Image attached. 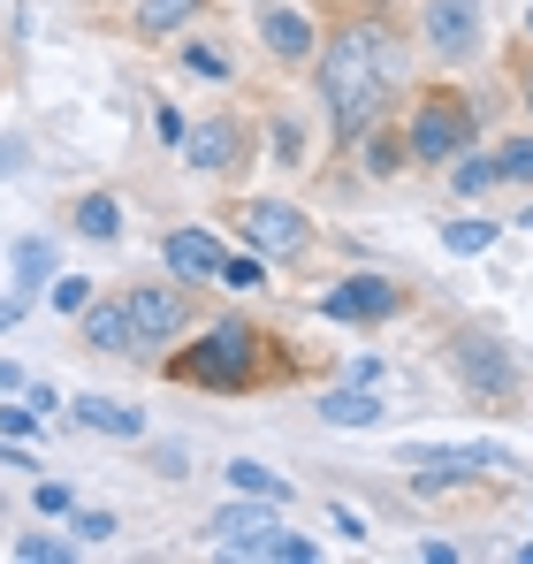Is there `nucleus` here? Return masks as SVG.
Listing matches in <instances>:
<instances>
[{
	"instance_id": "obj_1",
	"label": "nucleus",
	"mask_w": 533,
	"mask_h": 564,
	"mask_svg": "<svg viewBox=\"0 0 533 564\" xmlns=\"http://www.w3.org/2000/svg\"><path fill=\"white\" fill-rule=\"evenodd\" d=\"M389 85H396V39L389 23H344L328 39V62H320V107H328V138L336 145H358L381 107H389Z\"/></svg>"
},
{
	"instance_id": "obj_25",
	"label": "nucleus",
	"mask_w": 533,
	"mask_h": 564,
	"mask_svg": "<svg viewBox=\"0 0 533 564\" xmlns=\"http://www.w3.org/2000/svg\"><path fill=\"white\" fill-rule=\"evenodd\" d=\"M54 305H62L69 321H77V313L91 305V282H85V275H62V282H54Z\"/></svg>"
},
{
	"instance_id": "obj_22",
	"label": "nucleus",
	"mask_w": 533,
	"mask_h": 564,
	"mask_svg": "<svg viewBox=\"0 0 533 564\" xmlns=\"http://www.w3.org/2000/svg\"><path fill=\"white\" fill-rule=\"evenodd\" d=\"M496 176H503V184H533V130H519V138L496 145Z\"/></svg>"
},
{
	"instance_id": "obj_20",
	"label": "nucleus",
	"mask_w": 533,
	"mask_h": 564,
	"mask_svg": "<svg viewBox=\"0 0 533 564\" xmlns=\"http://www.w3.org/2000/svg\"><path fill=\"white\" fill-rule=\"evenodd\" d=\"M8 260H15V290H23V297H31L39 282L54 275V245H46V237H31V245H15Z\"/></svg>"
},
{
	"instance_id": "obj_30",
	"label": "nucleus",
	"mask_w": 533,
	"mask_h": 564,
	"mask_svg": "<svg viewBox=\"0 0 533 564\" xmlns=\"http://www.w3.org/2000/svg\"><path fill=\"white\" fill-rule=\"evenodd\" d=\"M274 153H282V161H290V169H297V161H305V138H297V122H274Z\"/></svg>"
},
{
	"instance_id": "obj_23",
	"label": "nucleus",
	"mask_w": 533,
	"mask_h": 564,
	"mask_svg": "<svg viewBox=\"0 0 533 564\" xmlns=\"http://www.w3.org/2000/svg\"><path fill=\"white\" fill-rule=\"evenodd\" d=\"M15 557L23 564H69L77 542H54V534H15Z\"/></svg>"
},
{
	"instance_id": "obj_11",
	"label": "nucleus",
	"mask_w": 533,
	"mask_h": 564,
	"mask_svg": "<svg viewBox=\"0 0 533 564\" xmlns=\"http://www.w3.org/2000/svg\"><path fill=\"white\" fill-rule=\"evenodd\" d=\"M77 328H85V344L99 359H138V328H130V305L122 297H91L85 313H77Z\"/></svg>"
},
{
	"instance_id": "obj_13",
	"label": "nucleus",
	"mask_w": 533,
	"mask_h": 564,
	"mask_svg": "<svg viewBox=\"0 0 533 564\" xmlns=\"http://www.w3.org/2000/svg\"><path fill=\"white\" fill-rule=\"evenodd\" d=\"M260 39L274 46V62H290V69H305V62H313V46H320V39H313V23H305L297 8H260Z\"/></svg>"
},
{
	"instance_id": "obj_35",
	"label": "nucleus",
	"mask_w": 533,
	"mask_h": 564,
	"mask_svg": "<svg viewBox=\"0 0 533 564\" xmlns=\"http://www.w3.org/2000/svg\"><path fill=\"white\" fill-rule=\"evenodd\" d=\"M526 39H533V8H526Z\"/></svg>"
},
{
	"instance_id": "obj_15",
	"label": "nucleus",
	"mask_w": 533,
	"mask_h": 564,
	"mask_svg": "<svg viewBox=\"0 0 533 564\" xmlns=\"http://www.w3.org/2000/svg\"><path fill=\"white\" fill-rule=\"evenodd\" d=\"M389 404L373 397V381H358V389H328L320 397V420H336V427H373Z\"/></svg>"
},
{
	"instance_id": "obj_6",
	"label": "nucleus",
	"mask_w": 533,
	"mask_h": 564,
	"mask_svg": "<svg viewBox=\"0 0 533 564\" xmlns=\"http://www.w3.org/2000/svg\"><path fill=\"white\" fill-rule=\"evenodd\" d=\"M130 328H138V351H168L183 328H191V282H138L130 297Z\"/></svg>"
},
{
	"instance_id": "obj_26",
	"label": "nucleus",
	"mask_w": 533,
	"mask_h": 564,
	"mask_svg": "<svg viewBox=\"0 0 533 564\" xmlns=\"http://www.w3.org/2000/svg\"><path fill=\"white\" fill-rule=\"evenodd\" d=\"M183 69H191V77H214V85H221V77H229V54H214V46H191V54H183Z\"/></svg>"
},
{
	"instance_id": "obj_2",
	"label": "nucleus",
	"mask_w": 533,
	"mask_h": 564,
	"mask_svg": "<svg viewBox=\"0 0 533 564\" xmlns=\"http://www.w3.org/2000/svg\"><path fill=\"white\" fill-rule=\"evenodd\" d=\"M274 351H282V344H266L252 321L229 313V321L206 328V344H191V351L168 359V381H183V389H260L266 375H274V381L290 375Z\"/></svg>"
},
{
	"instance_id": "obj_4",
	"label": "nucleus",
	"mask_w": 533,
	"mask_h": 564,
	"mask_svg": "<svg viewBox=\"0 0 533 564\" xmlns=\"http://www.w3.org/2000/svg\"><path fill=\"white\" fill-rule=\"evenodd\" d=\"M449 367L472 389V404H488V412H511V404H519V359H511L496 336H480V328L449 336Z\"/></svg>"
},
{
	"instance_id": "obj_17",
	"label": "nucleus",
	"mask_w": 533,
	"mask_h": 564,
	"mask_svg": "<svg viewBox=\"0 0 533 564\" xmlns=\"http://www.w3.org/2000/svg\"><path fill=\"white\" fill-rule=\"evenodd\" d=\"M358 145H366V169H373L381 184H389V176H404V161H412V145H404V130H389V122H373V130H366Z\"/></svg>"
},
{
	"instance_id": "obj_12",
	"label": "nucleus",
	"mask_w": 533,
	"mask_h": 564,
	"mask_svg": "<svg viewBox=\"0 0 533 564\" xmlns=\"http://www.w3.org/2000/svg\"><path fill=\"white\" fill-rule=\"evenodd\" d=\"M183 161H191V169H206V176H229V169L244 161V130H237L229 115H214V122L183 130Z\"/></svg>"
},
{
	"instance_id": "obj_18",
	"label": "nucleus",
	"mask_w": 533,
	"mask_h": 564,
	"mask_svg": "<svg viewBox=\"0 0 533 564\" xmlns=\"http://www.w3.org/2000/svg\"><path fill=\"white\" fill-rule=\"evenodd\" d=\"M77 229L99 237V245H115V237H122V206H115L107 191H85V198H77Z\"/></svg>"
},
{
	"instance_id": "obj_7",
	"label": "nucleus",
	"mask_w": 533,
	"mask_h": 564,
	"mask_svg": "<svg viewBox=\"0 0 533 564\" xmlns=\"http://www.w3.org/2000/svg\"><path fill=\"white\" fill-rule=\"evenodd\" d=\"M420 39H427V54H443V62H472L480 39H488L480 0H427V8H420Z\"/></svg>"
},
{
	"instance_id": "obj_16",
	"label": "nucleus",
	"mask_w": 533,
	"mask_h": 564,
	"mask_svg": "<svg viewBox=\"0 0 533 564\" xmlns=\"http://www.w3.org/2000/svg\"><path fill=\"white\" fill-rule=\"evenodd\" d=\"M198 8H206V0H138L130 31H138V39H168V31H183Z\"/></svg>"
},
{
	"instance_id": "obj_33",
	"label": "nucleus",
	"mask_w": 533,
	"mask_h": 564,
	"mask_svg": "<svg viewBox=\"0 0 533 564\" xmlns=\"http://www.w3.org/2000/svg\"><path fill=\"white\" fill-rule=\"evenodd\" d=\"M519 99H526V115H533V62H519Z\"/></svg>"
},
{
	"instance_id": "obj_19",
	"label": "nucleus",
	"mask_w": 533,
	"mask_h": 564,
	"mask_svg": "<svg viewBox=\"0 0 533 564\" xmlns=\"http://www.w3.org/2000/svg\"><path fill=\"white\" fill-rule=\"evenodd\" d=\"M449 184L465 191V198H488V191H503V176H496V161H480V153L465 145V153L449 161Z\"/></svg>"
},
{
	"instance_id": "obj_32",
	"label": "nucleus",
	"mask_w": 533,
	"mask_h": 564,
	"mask_svg": "<svg viewBox=\"0 0 533 564\" xmlns=\"http://www.w3.org/2000/svg\"><path fill=\"white\" fill-rule=\"evenodd\" d=\"M39 511H69V488L62 480H39Z\"/></svg>"
},
{
	"instance_id": "obj_3",
	"label": "nucleus",
	"mask_w": 533,
	"mask_h": 564,
	"mask_svg": "<svg viewBox=\"0 0 533 564\" xmlns=\"http://www.w3.org/2000/svg\"><path fill=\"white\" fill-rule=\"evenodd\" d=\"M472 99L449 93V85H427L420 93V107H412V130H404V145H412V161L420 169H449L465 145H472Z\"/></svg>"
},
{
	"instance_id": "obj_34",
	"label": "nucleus",
	"mask_w": 533,
	"mask_h": 564,
	"mask_svg": "<svg viewBox=\"0 0 533 564\" xmlns=\"http://www.w3.org/2000/svg\"><path fill=\"white\" fill-rule=\"evenodd\" d=\"M0 389H31V381H23V367H8V359H0Z\"/></svg>"
},
{
	"instance_id": "obj_8",
	"label": "nucleus",
	"mask_w": 533,
	"mask_h": 564,
	"mask_svg": "<svg viewBox=\"0 0 533 564\" xmlns=\"http://www.w3.org/2000/svg\"><path fill=\"white\" fill-rule=\"evenodd\" d=\"M404 305H412V297L389 275H351V282H336V290H320V313H328V321H358V328H366V321H389V313H404Z\"/></svg>"
},
{
	"instance_id": "obj_21",
	"label": "nucleus",
	"mask_w": 533,
	"mask_h": 564,
	"mask_svg": "<svg viewBox=\"0 0 533 564\" xmlns=\"http://www.w3.org/2000/svg\"><path fill=\"white\" fill-rule=\"evenodd\" d=\"M229 480L244 488V496H266V503H290V480H274L260 458H229Z\"/></svg>"
},
{
	"instance_id": "obj_10",
	"label": "nucleus",
	"mask_w": 533,
	"mask_h": 564,
	"mask_svg": "<svg viewBox=\"0 0 533 564\" xmlns=\"http://www.w3.org/2000/svg\"><path fill=\"white\" fill-rule=\"evenodd\" d=\"M206 534L221 542V550H237V557H274V511H260V503H229V511H214L206 519Z\"/></svg>"
},
{
	"instance_id": "obj_5",
	"label": "nucleus",
	"mask_w": 533,
	"mask_h": 564,
	"mask_svg": "<svg viewBox=\"0 0 533 564\" xmlns=\"http://www.w3.org/2000/svg\"><path fill=\"white\" fill-rule=\"evenodd\" d=\"M229 221L252 237L260 260H305V252H313V221H305L290 198H244Z\"/></svg>"
},
{
	"instance_id": "obj_31",
	"label": "nucleus",
	"mask_w": 533,
	"mask_h": 564,
	"mask_svg": "<svg viewBox=\"0 0 533 564\" xmlns=\"http://www.w3.org/2000/svg\"><path fill=\"white\" fill-rule=\"evenodd\" d=\"M0 435H39V412H23V404H8V412H0Z\"/></svg>"
},
{
	"instance_id": "obj_14",
	"label": "nucleus",
	"mask_w": 533,
	"mask_h": 564,
	"mask_svg": "<svg viewBox=\"0 0 533 564\" xmlns=\"http://www.w3.org/2000/svg\"><path fill=\"white\" fill-rule=\"evenodd\" d=\"M69 412H77V427H91V435H115V443H145V412H130V404H115V397H77Z\"/></svg>"
},
{
	"instance_id": "obj_28",
	"label": "nucleus",
	"mask_w": 533,
	"mask_h": 564,
	"mask_svg": "<svg viewBox=\"0 0 533 564\" xmlns=\"http://www.w3.org/2000/svg\"><path fill=\"white\" fill-rule=\"evenodd\" d=\"M260 275H266V260H221V282H229V290H252Z\"/></svg>"
},
{
	"instance_id": "obj_9",
	"label": "nucleus",
	"mask_w": 533,
	"mask_h": 564,
	"mask_svg": "<svg viewBox=\"0 0 533 564\" xmlns=\"http://www.w3.org/2000/svg\"><path fill=\"white\" fill-rule=\"evenodd\" d=\"M161 260H168V275H176V282L206 290V282L221 275V260H229V252H221V237H214V229L183 221V229H168V237H161Z\"/></svg>"
},
{
	"instance_id": "obj_29",
	"label": "nucleus",
	"mask_w": 533,
	"mask_h": 564,
	"mask_svg": "<svg viewBox=\"0 0 533 564\" xmlns=\"http://www.w3.org/2000/svg\"><path fill=\"white\" fill-rule=\"evenodd\" d=\"M274 557H282V564H313L320 550H313L305 534H274Z\"/></svg>"
},
{
	"instance_id": "obj_24",
	"label": "nucleus",
	"mask_w": 533,
	"mask_h": 564,
	"mask_svg": "<svg viewBox=\"0 0 533 564\" xmlns=\"http://www.w3.org/2000/svg\"><path fill=\"white\" fill-rule=\"evenodd\" d=\"M443 245L449 252H488V245H496V221H480V214H472V221H449Z\"/></svg>"
},
{
	"instance_id": "obj_27",
	"label": "nucleus",
	"mask_w": 533,
	"mask_h": 564,
	"mask_svg": "<svg viewBox=\"0 0 533 564\" xmlns=\"http://www.w3.org/2000/svg\"><path fill=\"white\" fill-rule=\"evenodd\" d=\"M69 534H77V542H107V534H115V511H77Z\"/></svg>"
}]
</instances>
